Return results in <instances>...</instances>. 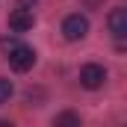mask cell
<instances>
[{
    "label": "cell",
    "mask_w": 127,
    "mask_h": 127,
    "mask_svg": "<svg viewBox=\"0 0 127 127\" xmlns=\"http://www.w3.org/2000/svg\"><path fill=\"white\" fill-rule=\"evenodd\" d=\"M12 80H6V77H0V106L3 103H9V97H12Z\"/></svg>",
    "instance_id": "8992f818"
},
{
    "label": "cell",
    "mask_w": 127,
    "mask_h": 127,
    "mask_svg": "<svg viewBox=\"0 0 127 127\" xmlns=\"http://www.w3.org/2000/svg\"><path fill=\"white\" fill-rule=\"evenodd\" d=\"M89 32V21H86V15H68L62 21V35L68 38V41H80L83 35Z\"/></svg>",
    "instance_id": "3957f363"
},
{
    "label": "cell",
    "mask_w": 127,
    "mask_h": 127,
    "mask_svg": "<svg viewBox=\"0 0 127 127\" xmlns=\"http://www.w3.org/2000/svg\"><path fill=\"white\" fill-rule=\"evenodd\" d=\"M32 24H35V18H32L30 9H15V12L9 15V27H12L15 32H27V30H32Z\"/></svg>",
    "instance_id": "5b68a950"
},
{
    "label": "cell",
    "mask_w": 127,
    "mask_h": 127,
    "mask_svg": "<svg viewBox=\"0 0 127 127\" xmlns=\"http://www.w3.org/2000/svg\"><path fill=\"white\" fill-rule=\"evenodd\" d=\"M109 32H112L115 38H124L127 35V9L124 6H115V9L109 12Z\"/></svg>",
    "instance_id": "277c9868"
},
{
    "label": "cell",
    "mask_w": 127,
    "mask_h": 127,
    "mask_svg": "<svg viewBox=\"0 0 127 127\" xmlns=\"http://www.w3.org/2000/svg\"><path fill=\"white\" fill-rule=\"evenodd\" d=\"M56 124H80V115H74V112H62V115H56Z\"/></svg>",
    "instance_id": "52a82bcc"
},
{
    "label": "cell",
    "mask_w": 127,
    "mask_h": 127,
    "mask_svg": "<svg viewBox=\"0 0 127 127\" xmlns=\"http://www.w3.org/2000/svg\"><path fill=\"white\" fill-rule=\"evenodd\" d=\"M9 65H12V71H18V74L30 71L32 65H35V50L27 47V44H12V47H9Z\"/></svg>",
    "instance_id": "6da1fadb"
},
{
    "label": "cell",
    "mask_w": 127,
    "mask_h": 127,
    "mask_svg": "<svg viewBox=\"0 0 127 127\" xmlns=\"http://www.w3.org/2000/svg\"><path fill=\"white\" fill-rule=\"evenodd\" d=\"M106 83V71H103V65L97 62H89L80 68V86L83 89H100Z\"/></svg>",
    "instance_id": "7a4b0ae2"
}]
</instances>
